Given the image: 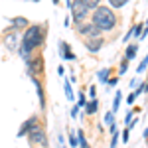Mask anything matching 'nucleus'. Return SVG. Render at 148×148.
Listing matches in <instances>:
<instances>
[{"label": "nucleus", "mask_w": 148, "mask_h": 148, "mask_svg": "<svg viewBox=\"0 0 148 148\" xmlns=\"http://www.w3.org/2000/svg\"><path fill=\"white\" fill-rule=\"evenodd\" d=\"M132 116H134V114H132V113H128V114H126V116H125V123H126V125H128V123L132 121Z\"/></svg>", "instance_id": "bb28decb"}, {"label": "nucleus", "mask_w": 148, "mask_h": 148, "mask_svg": "<svg viewBox=\"0 0 148 148\" xmlns=\"http://www.w3.org/2000/svg\"><path fill=\"white\" fill-rule=\"evenodd\" d=\"M28 138H30L32 144H38V146H42V148H47V134H46V130H44L42 125L36 126L34 130L28 134Z\"/></svg>", "instance_id": "423d86ee"}, {"label": "nucleus", "mask_w": 148, "mask_h": 148, "mask_svg": "<svg viewBox=\"0 0 148 148\" xmlns=\"http://www.w3.org/2000/svg\"><path fill=\"white\" fill-rule=\"evenodd\" d=\"M91 22L95 24L101 32H113L114 28L119 26V18H116V14L113 12L111 6H97V8L93 10Z\"/></svg>", "instance_id": "f03ea898"}, {"label": "nucleus", "mask_w": 148, "mask_h": 148, "mask_svg": "<svg viewBox=\"0 0 148 148\" xmlns=\"http://www.w3.org/2000/svg\"><path fill=\"white\" fill-rule=\"evenodd\" d=\"M89 93H91V97L95 99V95H97V91H95V87H91V89H89Z\"/></svg>", "instance_id": "c756f323"}, {"label": "nucleus", "mask_w": 148, "mask_h": 148, "mask_svg": "<svg viewBox=\"0 0 148 148\" xmlns=\"http://www.w3.org/2000/svg\"><path fill=\"white\" fill-rule=\"evenodd\" d=\"M136 53H138V44H130V46L126 47V51H125V59H134L136 57Z\"/></svg>", "instance_id": "f8f14e48"}, {"label": "nucleus", "mask_w": 148, "mask_h": 148, "mask_svg": "<svg viewBox=\"0 0 148 148\" xmlns=\"http://www.w3.org/2000/svg\"><path fill=\"white\" fill-rule=\"evenodd\" d=\"M26 65H28L30 77H40V75L44 73V57L42 56L30 57V59H26Z\"/></svg>", "instance_id": "39448f33"}, {"label": "nucleus", "mask_w": 148, "mask_h": 148, "mask_svg": "<svg viewBox=\"0 0 148 148\" xmlns=\"http://www.w3.org/2000/svg\"><path fill=\"white\" fill-rule=\"evenodd\" d=\"M75 30H77V34H81L85 40H89V38H101V34H103L101 30H99L93 22H89V20L83 22L81 26H75Z\"/></svg>", "instance_id": "20e7f679"}, {"label": "nucleus", "mask_w": 148, "mask_h": 148, "mask_svg": "<svg viewBox=\"0 0 148 148\" xmlns=\"http://www.w3.org/2000/svg\"><path fill=\"white\" fill-rule=\"evenodd\" d=\"M142 89H144V91H148V77H146V83H142Z\"/></svg>", "instance_id": "7c9ffc66"}, {"label": "nucleus", "mask_w": 148, "mask_h": 148, "mask_svg": "<svg viewBox=\"0 0 148 148\" xmlns=\"http://www.w3.org/2000/svg\"><path fill=\"white\" fill-rule=\"evenodd\" d=\"M28 26H30V20L24 18V16H16V18H12V20H10V28H12V30H16V32L26 30Z\"/></svg>", "instance_id": "6e6552de"}, {"label": "nucleus", "mask_w": 148, "mask_h": 148, "mask_svg": "<svg viewBox=\"0 0 148 148\" xmlns=\"http://www.w3.org/2000/svg\"><path fill=\"white\" fill-rule=\"evenodd\" d=\"M44 40H46V26H40V24H30L22 34V40H20V56L24 59H30L32 57V51L38 49V47L44 46Z\"/></svg>", "instance_id": "f257e3e1"}, {"label": "nucleus", "mask_w": 148, "mask_h": 148, "mask_svg": "<svg viewBox=\"0 0 148 148\" xmlns=\"http://www.w3.org/2000/svg\"><path fill=\"white\" fill-rule=\"evenodd\" d=\"M69 144H71V148H77V146H79V140H77V136H75L73 132L69 134Z\"/></svg>", "instance_id": "4be33fe9"}, {"label": "nucleus", "mask_w": 148, "mask_h": 148, "mask_svg": "<svg viewBox=\"0 0 148 148\" xmlns=\"http://www.w3.org/2000/svg\"><path fill=\"white\" fill-rule=\"evenodd\" d=\"M113 116H114V113H113V111L105 113V125H109V126L113 125V123H114V121H113Z\"/></svg>", "instance_id": "aec40b11"}, {"label": "nucleus", "mask_w": 148, "mask_h": 148, "mask_svg": "<svg viewBox=\"0 0 148 148\" xmlns=\"http://www.w3.org/2000/svg\"><path fill=\"white\" fill-rule=\"evenodd\" d=\"M134 99H136V95H134V91H132L130 95H128V99H126V103H128V105H132V103H134Z\"/></svg>", "instance_id": "393cba45"}, {"label": "nucleus", "mask_w": 148, "mask_h": 148, "mask_svg": "<svg viewBox=\"0 0 148 148\" xmlns=\"http://www.w3.org/2000/svg\"><path fill=\"white\" fill-rule=\"evenodd\" d=\"M116 81H119V79H116V77H113V79H109V81H107V83H109L111 87H114V85H116Z\"/></svg>", "instance_id": "cd10ccee"}, {"label": "nucleus", "mask_w": 148, "mask_h": 148, "mask_svg": "<svg viewBox=\"0 0 148 148\" xmlns=\"http://www.w3.org/2000/svg\"><path fill=\"white\" fill-rule=\"evenodd\" d=\"M146 65H148V56L144 57V59H142V61H140V63H138V73H142V71H144V69H146Z\"/></svg>", "instance_id": "5701e85b"}, {"label": "nucleus", "mask_w": 148, "mask_h": 148, "mask_svg": "<svg viewBox=\"0 0 148 148\" xmlns=\"http://www.w3.org/2000/svg\"><path fill=\"white\" fill-rule=\"evenodd\" d=\"M142 30H144V28H142V24H136V26H132V28H130V32L126 34L125 42H128V40H132V38H138V36L142 34Z\"/></svg>", "instance_id": "9b49d317"}, {"label": "nucleus", "mask_w": 148, "mask_h": 148, "mask_svg": "<svg viewBox=\"0 0 148 148\" xmlns=\"http://www.w3.org/2000/svg\"><path fill=\"white\" fill-rule=\"evenodd\" d=\"M144 138H148V128H146V130H144Z\"/></svg>", "instance_id": "2f4dec72"}, {"label": "nucleus", "mask_w": 148, "mask_h": 148, "mask_svg": "<svg viewBox=\"0 0 148 148\" xmlns=\"http://www.w3.org/2000/svg\"><path fill=\"white\" fill-rule=\"evenodd\" d=\"M36 126H40V119L38 116H30L22 126H20V132H18V136H26V134H30L32 130H34Z\"/></svg>", "instance_id": "0eeeda50"}, {"label": "nucleus", "mask_w": 148, "mask_h": 148, "mask_svg": "<svg viewBox=\"0 0 148 148\" xmlns=\"http://www.w3.org/2000/svg\"><path fill=\"white\" fill-rule=\"evenodd\" d=\"M126 69H128V59H123V63H121V67H119V75H125Z\"/></svg>", "instance_id": "412c9836"}, {"label": "nucleus", "mask_w": 148, "mask_h": 148, "mask_svg": "<svg viewBox=\"0 0 148 148\" xmlns=\"http://www.w3.org/2000/svg\"><path fill=\"white\" fill-rule=\"evenodd\" d=\"M69 10L73 14V24H75V26H81L83 22H87V18H89V8H87V4H85L83 0H73V2L69 4Z\"/></svg>", "instance_id": "7ed1b4c3"}, {"label": "nucleus", "mask_w": 148, "mask_h": 148, "mask_svg": "<svg viewBox=\"0 0 148 148\" xmlns=\"http://www.w3.org/2000/svg\"><path fill=\"white\" fill-rule=\"evenodd\" d=\"M77 140H79V148H89L87 138H85V134H83V130H77Z\"/></svg>", "instance_id": "4468645a"}, {"label": "nucleus", "mask_w": 148, "mask_h": 148, "mask_svg": "<svg viewBox=\"0 0 148 148\" xmlns=\"http://www.w3.org/2000/svg\"><path fill=\"white\" fill-rule=\"evenodd\" d=\"M128 132H130L128 128H125V130H123V142H128Z\"/></svg>", "instance_id": "a878e982"}, {"label": "nucleus", "mask_w": 148, "mask_h": 148, "mask_svg": "<svg viewBox=\"0 0 148 148\" xmlns=\"http://www.w3.org/2000/svg\"><path fill=\"white\" fill-rule=\"evenodd\" d=\"M77 111H79V107H73V111H71V116H77Z\"/></svg>", "instance_id": "c85d7f7f"}, {"label": "nucleus", "mask_w": 148, "mask_h": 148, "mask_svg": "<svg viewBox=\"0 0 148 148\" xmlns=\"http://www.w3.org/2000/svg\"><path fill=\"white\" fill-rule=\"evenodd\" d=\"M32 2H40V0H32Z\"/></svg>", "instance_id": "72a5a7b5"}, {"label": "nucleus", "mask_w": 148, "mask_h": 148, "mask_svg": "<svg viewBox=\"0 0 148 148\" xmlns=\"http://www.w3.org/2000/svg\"><path fill=\"white\" fill-rule=\"evenodd\" d=\"M109 75H111V69H101L99 71V81L101 83H107L109 81Z\"/></svg>", "instance_id": "f3484780"}, {"label": "nucleus", "mask_w": 148, "mask_h": 148, "mask_svg": "<svg viewBox=\"0 0 148 148\" xmlns=\"http://www.w3.org/2000/svg\"><path fill=\"white\" fill-rule=\"evenodd\" d=\"M83 2L87 4V8H89V10H95V8L99 6V2H101V0H83Z\"/></svg>", "instance_id": "6ab92c4d"}, {"label": "nucleus", "mask_w": 148, "mask_h": 148, "mask_svg": "<svg viewBox=\"0 0 148 148\" xmlns=\"http://www.w3.org/2000/svg\"><path fill=\"white\" fill-rule=\"evenodd\" d=\"M146 28H148V20H146Z\"/></svg>", "instance_id": "f704fd0d"}, {"label": "nucleus", "mask_w": 148, "mask_h": 148, "mask_svg": "<svg viewBox=\"0 0 148 148\" xmlns=\"http://www.w3.org/2000/svg\"><path fill=\"white\" fill-rule=\"evenodd\" d=\"M121 101H123V93L116 91V93H114V103H113V113L119 109V107H121Z\"/></svg>", "instance_id": "dca6fc26"}, {"label": "nucleus", "mask_w": 148, "mask_h": 148, "mask_svg": "<svg viewBox=\"0 0 148 148\" xmlns=\"http://www.w3.org/2000/svg\"><path fill=\"white\" fill-rule=\"evenodd\" d=\"M59 47H61V56L65 57V59H71V61L75 59V53L71 51V47H69L67 42H61V44H59Z\"/></svg>", "instance_id": "9d476101"}, {"label": "nucleus", "mask_w": 148, "mask_h": 148, "mask_svg": "<svg viewBox=\"0 0 148 148\" xmlns=\"http://www.w3.org/2000/svg\"><path fill=\"white\" fill-rule=\"evenodd\" d=\"M63 89H65V95H67L69 101H73V91H71V85H69V81L63 83Z\"/></svg>", "instance_id": "a211bd4d"}, {"label": "nucleus", "mask_w": 148, "mask_h": 148, "mask_svg": "<svg viewBox=\"0 0 148 148\" xmlns=\"http://www.w3.org/2000/svg\"><path fill=\"white\" fill-rule=\"evenodd\" d=\"M97 109H99V101H97V99H91V103H87V105H85L87 114H95V113H97Z\"/></svg>", "instance_id": "ddd939ff"}, {"label": "nucleus", "mask_w": 148, "mask_h": 148, "mask_svg": "<svg viewBox=\"0 0 148 148\" xmlns=\"http://www.w3.org/2000/svg\"><path fill=\"white\" fill-rule=\"evenodd\" d=\"M51 2H53V4H59V0H51Z\"/></svg>", "instance_id": "473e14b6"}, {"label": "nucleus", "mask_w": 148, "mask_h": 148, "mask_svg": "<svg viewBox=\"0 0 148 148\" xmlns=\"http://www.w3.org/2000/svg\"><path fill=\"white\" fill-rule=\"evenodd\" d=\"M77 99H79V101H77V107H85V105H87V101H85V93L83 91L77 95Z\"/></svg>", "instance_id": "b1692460"}, {"label": "nucleus", "mask_w": 148, "mask_h": 148, "mask_svg": "<svg viewBox=\"0 0 148 148\" xmlns=\"http://www.w3.org/2000/svg\"><path fill=\"white\" fill-rule=\"evenodd\" d=\"M128 4V0H109V6L111 8H123Z\"/></svg>", "instance_id": "2eb2a0df"}, {"label": "nucleus", "mask_w": 148, "mask_h": 148, "mask_svg": "<svg viewBox=\"0 0 148 148\" xmlns=\"http://www.w3.org/2000/svg\"><path fill=\"white\" fill-rule=\"evenodd\" d=\"M85 46L91 53H97L103 47V38H89V40H85Z\"/></svg>", "instance_id": "1a4fd4ad"}]
</instances>
